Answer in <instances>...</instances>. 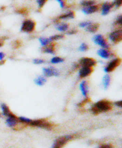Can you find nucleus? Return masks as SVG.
Segmentation results:
<instances>
[{
  "instance_id": "obj_27",
  "label": "nucleus",
  "mask_w": 122,
  "mask_h": 148,
  "mask_svg": "<svg viewBox=\"0 0 122 148\" xmlns=\"http://www.w3.org/2000/svg\"><path fill=\"white\" fill-rule=\"evenodd\" d=\"M64 62V59L60 57H54L51 60V62L52 64H58V63H62Z\"/></svg>"
},
{
  "instance_id": "obj_21",
  "label": "nucleus",
  "mask_w": 122,
  "mask_h": 148,
  "mask_svg": "<svg viewBox=\"0 0 122 148\" xmlns=\"http://www.w3.org/2000/svg\"><path fill=\"white\" fill-rule=\"evenodd\" d=\"M95 4H96L95 0H82V1L80 2V5L83 6L84 7H89Z\"/></svg>"
},
{
  "instance_id": "obj_18",
  "label": "nucleus",
  "mask_w": 122,
  "mask_h": 148,
  "mask_svg": "<svg viewBox=\"0 0 122 148\" xmlns=\"http://www.w3.org/2000/svg\"><path fill=\"white\" fill-rule=\"evenodd\" d=\"M99 27V24L95 23H91L89 26H88L86 27V30L88 32L90 33H95L97 30H98Z\"/></svg>"
},
{
  "instance_id": "obj_14",
  "label": "nucleus",
  "mask_w": 122,
  "mask_h": 148,
  "mask_svg": "<svg viewBox=\"0 0 122 148\" xmlns=\"http://www.w3.org/2000/svg\"><path fill=\"white\" fill-rule=\"evenodd\" d=\"M18 121V118L14 114L11 112L7 117L6 120V124L10 127H13L17 125Z\"/></svg>"
},
{
  "instance_id": "obj_29",
  "label": "nucleus",
  "mask_w": 122,
  "mask_h": 148,
  "mask_svg": "<svg viewBox=\"0 0 122 148\" xmlns=\"http://www.w3.org/2000/svg\"><path fill=\"white\" fill-rule=\"evenodd\" d=\"M22 45V41L20 40H16L12 43V48L13 49H19Z\"/></svg>"
},
{
  "instance_id": "obj_5",
  "label": "nucleus",
  "mask_w": 122,
  "mask_h": 148,
  "mask_svg": "<svg viewBox=\"0 0 122 148\" xmlns=\"http://www.w3.org/2000/svg\"><path fill=\"white\" fill-rule=\"evenodd\" d=\"M108 38L114 44H117L122 40V30L118 29L111 32L108 35Z\"/></svg>"
},
{
  "instance_id": "obj_15",
  "label": "nucleus",
  "mask_w": 122,
  "mask_h": 148,
  "mask_svg": "<svg viewBox=\"0 0 122 148\" xmlns=\"http://www.w3.org/2000/svg\"><path fill=\"white\" fill-rule=\"evenodd\" d=\"M113 7H114L113 2L112 3L106 2V3H104L103 4H102V5H101V12H102V14L104 16L110 13L111 9Z\"/></svg>"
},
{
  "instance_id": "obj_44",
  "label": "nucleus",
  "mask_w": 122,
  "mask_h": 148,
  "mask_svg": "<svg viewBox=\"0 0 122 148\" xmlns=\"http://www.w3.org/2000/svg\"><path fill=\"white\" fill-rule=\"evenodd\" d=\"M0 117H1V114H0Z\"/></svg>"
},
{
  "instance_id": "obj_16",
  "label": "nucleus",
  "mask_w": 122,
  "mask_h": 148,
  "mask_svg": "<svg viewBox=\"0 0 122 148\" xmlns=\"http://www.w3.org/2000/svg\"><path fill=\"white\" fill-rule=\"evenodd\" d=\"M99 6L98 5H93L86 7H84L82 9V12L85 14H91L93 13L97 12L99 10Z\"/></svg>"
},
{
  "instance_id": "obj_40",
  "label": "nucleus",
  "mask_w": 122,
  "mask_h": 148,
  "mask_svg": "<svg viewBox=\"0 0 122 148\" xmlns=\"http://www.w3.org/2000/svg\"><path fill=\"white\" fill-rule=\"evenodd\" d=\"M114 105H115V106H116L117 107L121 108L122 107V101H116L114 102Z\"/></svg>"
},
{
  "instance_id": "obj_1",
  "label": "nucleus",
  "mask_w": 122,
  "mask_h": 148,
  "mask_svg": "<svg viewBox=\"0 0 122 148\" xmlns=\"http://www.w3.org/2000/svg\"><path fill=\"white\" fill-rule=\"evenodd\" d=\"M113 104L108 100H101L94 103L90 108V111L94 114L107 112L112 109Z\"/></svg>"
},
{
  "instance_id": "obj_26",
  "label": "nucleus",
  "mask_w": 122,
  "mask_h": 148,
  "mask_svg": "<svg viewBox=\"0 0 122 148\" xmlns=\"http://www.w3.org/2000/svg\"><path fill=\"white\" fill-rule=\"evenodd\" d=\"M64 37V36L62 34H57V35H53L52 36L49 37V39L50 40L51 42H54V41H56V40H58L60 39H63Z\"/></svg>"
},
{
  "instance_id": "obj_10",
  "label": "nucleus",
  "mask_w": 122,
  "mask_h": 148,
  "mask_svg": "<svg viewBox=\"0 0 122 148\" xmlns=\"http://www.w3.org/2000/svg\"><path fill=\"white\" fill-rule=\"evenodd\" d=\"M43 73L45 77L58 76L60 75L59 71L54 67H47L43 69Z\"/></svg>"
},
{
  "instance_id": "obj_36",
  "label": "nucleus",
  "mask_w": 122,
  "mask_h": 148,
  "mask_svg": "<svg viewBox=\"0 0 122 148\" xmlns=\"http://www.w3.org/2000/svg\"><path fill=\"white\" fill-rule=\"evenodd\" d=\"M88 102H89V99L88 98H86L84 100H83L82 102H80V103H79L78 104V106L79 107H83L84 105L87 103Z\"/></svg>"
},
{
  "instance_id": "obj_3",
  "label": "nucleus",
  "mask_w": 122,
  "mask_h": 148,
  "mask_svg": "<svg viewBox=\"0 0 122 148\" xmlns=\"http://www.w3.org/2000/svg\"><path fill=\"white\" fill-rule=\"evenodd\" d=\"M36 23L32 19L25 20L21 26V31L25 33H32L35 30Z\"/></svg>"
},
{
  "instance_id": "obj_19",
  "label": "nucleus",
  "mask_w": 122,
  "mask_h": 148,
  "mask_svg": "<svg viewBox=\"0 0 122 148\" xmlns=\"http://www.w3.org/2000/svg\"><path fill=\"white\" fill-rule=\"evenodd\" d=\"M57 25L56 29L59 32H66L69 28V25L66 23H58Z\"/></svg>"
},
{
  "instance_id": "obj_39",
  "label": "nucleus",
  "mask_w": 122,
  "mask_h": 148,
  "mask_svg": "<svg viewBox=\"0 0 122 148\" xmlns=\"http://www.w3.org/2000/svg\"><path fill=\"white\" fill-rule=\"evenodd\" d=\"M99 148H114L112 146L109 144H104L101 145Z\"/></svg>"
},
{
  "instance_id": "obj_33",
  "label": "nucleus",
  "mask_w": 122,
  "mask_h": 148,
  "mask_svg": "<svg viewBox=\"0 0 122 148\" xmlns=\"http://www.w3.org/2000/svg\"><path fill=\"white\" fill-rule=\"evenodd\" d=\"M114 7H116V8H119L121 7L122 4V0H114V2H113Z\"/></svg>"
},
{
  "instance_id": "obj_42",
  "label": "nucleus",
  "mask_w": 122,
  "mask_h": 148,
  "mask_svg": "<svg viewBox=\"0 0 122 148\" xmlns=\"http://www.w3.org/2000/svg\"><path fill=\"white\" fill-rule=\"evenodd\" d=\"M4 44V41L3 39H0V48L2 47Z\"/></svg>"
},
{
  "instance_id": "obj_28",
  "label": "nucleus",
  "mask_w": 122,
  "mask_h": 148,
  "mask_svg": "<svg viewBox=\"0 0 122 148\" xmlns=\"http://www.w3.org/2000/svg\"><path fill=\"white\" fill-rule=\"evenodd\" d=\"M121 25H122V16L121 15H119L117 17L116 21H115L114 23V26H115L121 29Z\"/></svg>"
},
{
  "instance_id": "obj_37",
  "label": "nucleus",
  "mask_w": 122,
  "mask_h": 148,
  "mask_svg": "<svg viewBox=\"0 0 122 148\" xmlns=\"http://www.w3.org/2000/svg\"><path fill=\"white\" fill-rule=\"evenodd\" d=\"M56 1H57L60 7L62 8H63L66 7V3L64 0H56Z\"/></svg>"
},
{
  "instance_id": "obj_32",
  "label": "nucleus",
  "mask_w": 122,
  "mask_h": 148,
  "mask_svg": "<svg viewBox=\"0 0 122 148\" xmlns=\"http://www.w3.org/2000/svg\"><path fill=\"white\" fill-rule=\"evenodd\" d=\"M89 49V46L85 44V43H83L81 44V45L79 47V51H82V52H85V51H88Z\"/></svg>"
},
{
  "instance_id": "obj_35",
  "label": "nucleus",
  "mask_w": 122,
  "mask_h": 148,
  "mask_svg": "<svg viewBox=\"0 0 122 148\" xmlns=\"http://www.w3.org/2000/svg\"><path fill=\"white\" fill-rule=\"evenodd\" d=\"M90 23H91V22H88V21H87V22H81V23H80V24H79V27H82V28L86 27H87L88 26H89Z\"/></svg>"
},
{
  "instance_id": "obj_23",
  "label": "nucleus",
  "mask_w": 122,
  "mask_h": 148,
  "mask_svg": "<svg viewBox=\"0 0 122 148\" xmlns=\"http://www.w3.org/2000/svg\"><path fill=\"white\" fill-rule=\"evenodd\" d=\"M1 108L3 115L4 116H5V117H8V116L9 115V114L12 112L11 111H10L8 107L5 103H2L1 104Z\"/></svg>"
},
{
  "instance_id": "obj_22",
  "label": "nucleus",
  "mask_w": 122,
  "mask_h": 148,
  "mask_svg": "<svg viewBox=\"0 0 122 148\" xmlns=\"http://www.w3.org/2000/svg\"><path fill=\"white\" fill-rule=\"evenodd\" d=\"M110 82H111V77L110 75H107L104 76L103 79V86L105 89H107L109 87L110 84Z\"/></svg>"
},
{
  "instance_id": "obj_8",
  "label": "nucleus",
  "mask_w": 122,
  "mask_h": 148,
  "mask_svg": "<svg viewBox=\"0 0 122 148\" xmlns=\"http://www.w3.org/2000/svg\"><path fill=\"white\" fill-rule=\"evenodd\" d=\"M79 66L82 67H93L96 66L97 61L95 59L89 57H84L81 58L79 61Z\"/></svg>"
},
{
  "instance_id": "obj_31",
  "label": "nucleus",
  "mask_w": 122,
  "mask_h": 148,
  "mask_svg": "<svg viewBox=\"0 0 122 148\" xmlns=\"http://www.w3.org/2000/svg\"><path fill=\"white\" fill-rule=\"evenodd\" d=\"M47 1L48 0H36V3H38L39 8V9L42 8Z\"/></svg>"
},
{
  "instance_id": "obj_6",
  "label": "nucleus",
  "mask_w": 122,
  "mask_h": 148,
  "mask_svg": "<svg viewBox=\"0 0 122 148\" xmlns=\"http://www.w3.org/2000/svg\"><path fill=\"white\" fill-rule=\"evenodd\" d=\"M93 40L95 42V44H96L98 45H99L103 48L108 49H110V45L108 43L107 40L102 35H96L93 38Z\"/></svg>"
},
{
  "instance_id": "obj_9",
  "label": "nucleus",
  "mask_w": 122,
  "mask_h": 148,
  "mask_svg": "<svg viewBox=\"0 0 122 148\" xmlns=\"http://www.w3.org/2000/svg\"><path fill=\"white\" fill-rule=\"evenodd\" d=\"M75 17V13L72 10L60 15L54 20V22L56 24L60 22L61 20H67V19H73Z\"/></svg>"
},
{
  "instance_id": "obj_38",
  "label": "nucleus",
  "mask_w": 122,
  "mask_h": 148,
  "mask_svg": "<svg viewBox=\"0 0 122 148\" xmlns=\"http://www.w3.org/2000/svg\"><path fill=\"white\" fill-rule=\"evenodd\" d=\"M77 33V30L76 29H71V30H69L67 32V34H68V35H75Z\"/></svg>"
},
{
  "instance_id": "obj_25",
  "label": "nucleus",
  "mask_w": 122,
  "mask_h": 148,
  "mask_svg": "<svg viewBox=\"0 0 122 148\" xmlns=\"http://www.w3.org/2000/svg\"><path fill=\"white\" fill-rule=\"evenodd\" d=\"M39 40L40 42V44H41V45L42 47H45V46L48 45V44H49L51 42L50 41V40L49 39V38H43V37L40 38L39 39Z\"/></svg>"
},
{
  "instance_id": "obj_41",
  "label": "nucleus",
  "mask_w": 122,
  "mask_h": 148,
  "mask_svg": "<svg viewBox=\"0 0 122 148\" xmlns=\"http://www.w3.org/2000/svg\"><path fill=\"white\" fill-rule=\"evenodd\" d=\"M5 57V54L3 52H0V61L3 60Z\"/></svg>"
},
{
  "instance_id": "obj_7",
  "label": "nucleus",
  "mask_w": 122,
  "mask_h": 148,
  "mask_svg": "<svg viewBox=\"0 0 122 148\" xmlns=\"http://www.w3.org/2000/svg\"><path fill=\"white\" fill-rule=\"evenodd\" d=\"M121 62V60L119 57L113 59L109 62L108 64L106 66V67L104 68V71L106 73H111L118 66H120Z\"/></svg>"
},
{
  "instance_id": "obj_43",
  "label": "nucleus",
  "mask_w": 122,
  "mask_h": 148,
  "mask_svg": "<svg viewBox=\"0 0 122 148\" xmlns=\"http://www.w3.org/2000/svg\"><path fill=\"white\" fill-rule=\"evenodd\" d=\"M5 60H1V61H0V66L3 65V64H4V63H5Z\"/></svg>"
},
{
  "instance_id": "obj_34",
  "label": "nucleus",
  "mask_w": 122,
  "mask_h": 148,
  "mask_svg": "<svg viewBox=\"0 0 122 148\" xmlns=\"http://www.w3.org/2000/svg\"><path fill=\"white\" fill-rule=\"evenodd\" d=\"M44 62H45V61L42 59L36 58V59L34 60V63L35 64H42Z\"/></svg>"
},
{
  "instance_id": "obj_30",
  "label": "nucleus",
  "mask_w": 122,
  "mask_h": 148,
  "mask_svg": "<svg viewBox=\"0 0 122 148\" xmlns=\"http://www.w3.org/2000/svg\"><path fill=\"white\" fill-rule=\"evenodd\" d=\"M18 121L20 123H22L24 124H26L29 125V124L31 123L32 120H30L29 119H27L25 117H20L19 118H18Z\"/></svg>"
},
{
  "instance_id": "obj_11",
  "label": "nucleus",
  "mask_w": 122,
  "mask_h": 148,
  "mask_svg": "<svg viewBox=\"0 0 122 148\" xmlns=\"http://www.w3.org/2000/svg\"><path fill=\"white\" fill-rule=\"evenodd\" d=\"M57 44L56 42H51L49 44L45 47H43L41 49V51L44 53L49 54H54L56 53V47Z\"/></svg>"
},
{
  "instance_id": "obj_20",
  "label": "nucleus",
  "mask_w": 122,
  "mask_h": 148,
  "mask_svg": "<svg viewBox=\"0 0 122 148\" xmlns=\"http://www.w3.org/2000/svg\"><path fill=\"white\" fill-rule=\"evenodd\" d=\"M15 12L16 13L20 14V15L24 16H27L29 14V10L27 8H26V7L17 8Z\"/></svg>"
},
{
  "instance_id": "obj_2",
  "label": "nucleus",
  "mask_w": 122,
  "mask_h": 148,
  "mask_svg": "<svg viewBox=\"0 0 122 148\" xmlns=\"http://www.w3.org/2000/svg\"><path fill=\"white\" fill-rule=\"evenodd\" d=\"M75 138V135H66L58 137L53 144L52 148H63L64 146L69 141Z\"/></svg>"
},
{
  "instance_id": "obj_24",
  "label": "nucleus",
  "mask_w": 122,
  "mask_h": 148,
  "mask_svg": "<svg viewBox=\"0 0 122 148\" xmlns=\"http://www.w3.org/2000/svg\"><path fill=\"white\" fill-rule=\"evenodd\" d=\"M46 82V79L42 76H39L35 80V83L38 86H43Z\"/></svg>"
},
{
  "instance_id": "obj_17",
  "label": "nucleus",
  "mask_w": 122,
  "mask_h": 148,
  "mask_svg": "<svg viewBox=\"0 0 122 148\" xmlns=\"http://www.w3.org/2000/svg\"><path fill=\"white\" fill-rule=\"evenodd\" d=\"M80 89L81 92H82V95L85 98H86L88 93V85L86 81H83L80 83Z\"/></svg>"
},
{
  "instance_id": "obj_12",
  "label": "nucleus",
  "mask_w": 122,
  "mask_h": 148,
  "mask_svg": "<svg viewBox=\"0 0 122 148\" xmlns=\"http://www.w3.org/2000/svg\"><path fill=\"white\" fill-rule=\"evenodd\" d=\"M94 69L93 67H82L79 72V76L80 79L85 78L90 75L93 72Z\"/></svg>"
},
{
  "instance_id": "obj_13",
  "label": "nucleus",
  "mask_w": 122,
  "mask_h": 148,
  "mask_svg": "<svg viewBox=\"0 0 122 148\" xmlns=\"http://www.w3.org/2000/svg\"><path fill=\"white\" fill-rule=\"evenodd\" d=\"M97 54L100 57L104 59H108L114 56L113 52L110 51L108 49H104V48L99 49L97 51Z\"/></svg>"
},
{
  "instance_id": "obj_4",
  "label": "nucleus",
  "mask_w": 122,
  "mask_h": 148,
  "mask_svg": "<svg viewBox=\"0 0 122 148\" xmlns=\"http://www.w3.org/2000/svg\"><path fill=\"white\" fill-rule=\"evenodd\" d=\"M29 125L37 127L42 128L47 130H50L53 128V124L50 123L47 120L45 119H39V120H32L31 123L29 124Z\"/></svg>"
}]
</instances>
